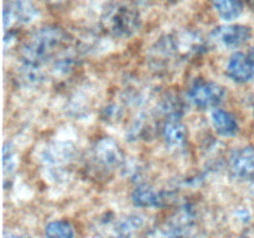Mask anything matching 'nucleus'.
Here are the masks:
<instances>
[{
    "instance_id": "1",
    "label": "nucleus",
    "mask_w": 254,
    "mask_h": 238,
    "mask_svg": "<svg viewBox=\"0 0 254 238\" xmlns=\"http://www.w3.org/2000/svg\"><path fill=\"white\" fill-rule=\"evenodd\" d=\"M68 35L57 26H45L36 30L26 40L20 51V57L24 64L41 67L61 49L66 46Z\"/></svg>"
},
{
    "instance_id": "2",
    "label": "nucleus",
    "mask_w": 254,
    "mask_h": 238,
    "mask_svg": "<svg viewBox=\"0 0 254 238\" xmlns=\"http://www.w3.org/2000/svg\"><path fill=\"white\" fill-rule=\"evenodd\" d=\"M102 29L117 39H129L139 31L140 14L133 2L116 0L108 4L101 16Z\"/></svg>"
},
{
    "instance_id": "3",
    "label": "nucleus",
    "mask_w": 254,
    "mask_h": 238,
    "mask_svg": "<svg viewBox=\"0 0 254 238\" xmlns=\"http://www.w3.org/2000/svg\"><path fill=\"white\" fill-rule=\"evenodd\" d=\"M226 91L221 84L208 79H196L188 92V99L198 109L218 106L225 98Z\"/></svg>"
},
{
    "instance_id": "4",
    "label": "nucleus",
    "mask_w": 254,
    "mask_h": 238,
    "mask_svg": "<svg viewBox=\"0 0 254 238\" xmlns=\"http://www.w3.org/2000/svg\"><path fill=\"white\" fill-rule=\"evenodd\" d=\"M210 37L216 44L228 49H237L250 41L252 37V30L245 25H222L215 27L211 31Z\"/></svg>"
},
{
    "instance_id": "5",
    "label": "nucleus",
    "mask_w": 254,
    "mask_h": 238,
    "mask_svg": "<svg viewBox=\"0 0 254 238\" xmlns=\"http://www.w3.org/2000/svg\"><path fill=\"white\" fill-rule=\"evenodd\" d=\"M228 169L240 181H254V146L237 149L228 159Z\"/></svg>"
},
{
    "instance_id": "6",
    "label": "nucleus",
    "mask_w": 254,
    "mask_h": 238,
    "mask_svg": "<svg viewBox=\"0 0 254 238\" xmlns=\"http://www.w3.org/2000/svg\"><path fill=\"white\" fill-rule=\"evenodd\" d=\"M36 14V7L29 0H15L7 2L4 7V25L7 29L12 25L29 24Z\"/></svg>"
},
{
    "instance_id": "7",
    "label": "nucleus",
    "mask_w": 254,
    "mask_h": 238,
    "mask_svg": "<svg viewBox=\"0 0 254 238\" xmlns=\"http://www.w3.org/2000/svg\"><path fill=\"white\" fill-rule=\"evenodd\" d=\"M93 158L99 166L104 169H116L123 161L121 148L109 138L101 139L93 149Z\"/></svg>"
},
{
    "instance_id": "8",
    "label": "nucleus",
    "mask_w": 254,
    "mask_h": 238,
    "mask_svg": "<svg viewBox=\"0 0 254 238\" xmlns=\"http://www.w3.org/2000/svg\"><path fill=\"white\" fill-rule=\"evenodd\" d=\"M226 74L236 83H247L254 78V68L250 55L236 52L226 67Z\"/></svg>"
},
{
    "instance_id": "9",
    "label": "nucleus",
    "mask_w": 254,
    "mask_h": 238,
    "mask_svg": "<svg viewBox=\"0 0 254 238\" xmlns=\"http://www.w3.org/2000/svg\"><path fill=\"white\" fill-rule=\"evenodd\" d=\"M131 201L138 207H160L165 203L166 197L163 192H158L153 187L141 185L133 191Z\"/></svg>"
},
{
    "instance_id": "10",
    "label": "nucleus",
    "mask_w": 254,
    "mask_h": 238,
    "mask_svg": "<svg viewBox=\"0 0 254 238\" xmlns=\"http://www.w3.org/2000/svg\"><path fill=\"white\" fill-rule=\"evenodd\" d=\"M211 119H212L213 128L218 135L235 136L240 131L236 118L225 109H215L211 114Z\"/></svg>"
},
{
    "instance_id": "11",
    "label": "nucleus",
    "mask_w": 254,
    "mask_h": 238,
    "mask_svg": "<svg viewBox=\"0 0 254 238\" xmlns=\"http://www.w3.org/2000/svg\"><path fill=\"white\" fill-rule=\"evenodd\" d=\"M163 138L170 146H181L186 143L188 130L180 118H168L163 125Z\"/></svg>"
},
{
    "instance_id": "12",
    "label": "nucleus",
    "mask_w": 254,
    "mask_h": 238,
    "mask_svg": "<svg viewBox=\"0 0 254 238\" xmlns=\"http://www.w3.org/2000/svg\"><path fill=\"white\" fill-rule=\"evenodd\" d=\"M213 9L225 21H232L243 12L242 0H211Z\"/></svg>"
},
{
    "instance_id": "13",
    "label": "nucleus",
    "mask_w": 254,
    "mask_h": 238,
    "mask_svg": "<svg viewBox=\"0 0 254 238\" xmlns=\"http://www.w3.org/2000/svg\"><path fill=\"white\" fill-rule=\"evenodd\" d=\"M160 108V111L168 118H180L183 116L184 104L179 97L174 96V94H168L161 101Z\"/></svg>"
},
{
    "instance_id": "14",
    "label": "nucleus",
    "mask_w": 254,
    "mask_h": 238,
    "mask_svg": "<svg viewBox=\"0 0 254 238\" xmlns=\"http://www.w3.org/2000/svg\"><path fill=\"white\" fill-rule=\"evenodd\" d=\"M46 237H73V227L66 221H52L45 228Z\"/></svg>"
},
{
    "instance_id": "15",
    "label": "nucleus",
    "mask_w": 254,
    "mask_h": 238,
    "mask_svg": "<svg viewBox=\"0 0 254 238\" xmlns=\"http://www.w3.org/2000/svg\"><path fill=\"white\" fill-rule=\"evenodd\" d=\"M143 226V218L140 216H129V217L124 218L117 226V232L121 236H128L131 235L134 231L140 228Z\"/></svg>"
},
{
    "instance_id": "16",
    "label": "nucleus",
    "mask_w": 254,
    "mask_h": 238,
    "mask_svg": "<svg viewBox=\"0 0 254 238\" xmlns=\"http://www.w3.org/2000/svg\"><path fill=\"white\" fill-rule=\"evenodd\" d=\"M2 163H4V171L5 174L11 173L15 168V155L12 148L10 146V143H6L4 145V151H2Z\"/></svg>"
},
{
    "instance_id": "17",
    "label": "nucleus",
    "mask_w": 254,
    "mask_h": 238,
    "mask_svg": "<svg viewBox=\"0 0 254 238\" xmlns=\"http://www.w3.org/2000/svg\"><path fill=\"white\" fill-rule=\"evenodd\" d=\"M248 55H250L251 60H252V63H253V68H254V49L251 50L250 52H248Z\"/></svg>"
},
{
    "instance_id": "18",
    "label": "nucleus",
    "mask_w": 254,
    "mask_h": 238,
    "mask_svg": "<svg viewBox=\"0 0 254 238\" xmlns=\"http://www.w3.org/2000/svg\"><path fill=\"white\" fill-rule=\"evenodd\" d=\"M140 2H143V4H149V2L151 1H155V0H139Z\"/></svg>"
},
{
    "instance_id": "19",
    "label": "nucleus",
    "mask_w": 254,
    "mask_h": 238,
    "mask_svg": "<svg viewBox=\"0 0 254 238\" xmlns=\"http://www.w3.org/2000/svg\"><path fill=\"white\" fill-rule=\"evenodd\" d=\"M250 2H251V7H252L254 11V0H250Z\"/></svg>"
},
{
    "instance_id": "20",
    "label": "nucleus",
    "mask_w": 254,
    "mask_h": 238,
    "mask_svg": "<svg viewBox=\"0 0 254 238\" xmlns=\"http://www.w3.org/2000/svg\"><path fill=\"white\" fill-rule=\"evenodd\" d=\"M168 1H174V2H175V1H180V0H168Z\"/></svg>"
}]
</instances>
